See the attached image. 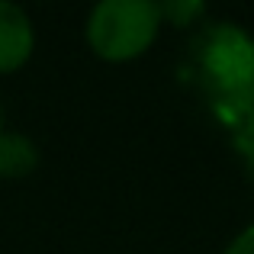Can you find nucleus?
Listing matches in <instances>:
<instances>
[{
  "label": "nucleus",
  "mask_w": 254,
  "mask_h": 254,
  "mask_svg": "<svg viewBox=\"0 0 254 254\" xmlns=\"http://www.w3.org/2000/svg\"><path fill=\"white\" fill-rule=\"evenodd\" d=\"M196 77L212 97L216 113L232 126L235 138L254 129V42L238 26L219 23L203 36Z\"/></svg>",
  "instance_id": "nucleus-1"
},
{
  "label": "nucleus",
  "mask_w": 254,
  "mask_h": 254,
  "mask_svg": "<svg viewBox=\"0 0 254 254\" xmlns=\"http://www.w3.org/2000/svg\"><path fill=\"white\" fill-rule=\"evenodd\" d=\"M161 26V6L151 0H103L90 10L87 39L93 52L113 62L135 58L151 45Z\"/></svg>",
  "instance_id": "nucleus-2"
},
{
  "label": "nucleus",
  "mask_w": 254,
  "mask_h": 254,
  "mask_svg": "<svg viewBox=\"0 0 254 254\" xmlns=\"http://www.w3.org/2000/svg\"><path fill=\"white\" fill-rule=\"evenodd\" d=\"M32 52V23L16 3L0 0V71H13Z\"/></svg>",
  "instance_id": "nucleus-3"
},
{
  "label": "nucleus",
  "mask_w": 254,
  "mask_h": 254,
  "mask_svg": "<svg viewBox=\"0 0 254 254\" xmlns=\"http://www.w3.org/2000/svg\"><path fill=\"white\" fill-rule=\"evenodd\" d=\"M39 151L19 132H0V177H23L36 168Z\"/></svg>",
  "instance_id": "nucleus-4"
},
{
  "label": "nucleus",
  "mask_w": 254,
  "mask_h": 254,
  "mask_svg": "<svg viewBox=\"0 0 254 254\" xmlns=\"http://www.w3.org/2000/svg\"><path fill=\"white\" fill-rule=\"evenodd\" d=\"M235 148L242 151V158H245V168H248V177L254 180V129L235 138Z\"/></svg>",
  "instance_id": "nucleus-5"
},
{
  "label": "nucleus",
  "mask_w": 254,
  "mask_h": 254,
  "mask_svg": "<svg viewBox=\"0 0 254 254\" xmlns=\"http://www.w3.org/2000/svg\"><path fill=\"white\" fill-rule=\"evenodd\" d=\"M225 254H254V225H251V229H245L242 235L225 248Z\"/></svg>",
  "instance_id": "nucleus-6"
},
{
  "label": "nucleus",
  "mask_w": 254,
  "mask_h": 254,
  "mask_svg": "<svg viewBox=\"0 0 254 254\" xmlns=\"http://www.w3.org/2000/svg\"><path fill=\"white\" fill-rule=\"evenodd\" d=\"M203 6L199 3H168V6H161V16L168 13V16H174L180 23V19H187V16H193V13H199Z\"/></svg>",
  "instance_id": "nucleus-7"
},
{
  "label": "nucleus",
  "mask_w": 254,
  "mask_h": 254,
  "mask_svg": "<svg viewBox=\"0 0 254 254\" xmlns=\"http://www.w3.org/2000/svg\"><path fill=\"white\" fill-rule=\"evenodd\" d=\"M0 132H3V116H0Z\"/></svg>",
  "instance_id": "nucleus-8"
}]
</instances>
